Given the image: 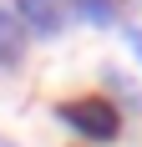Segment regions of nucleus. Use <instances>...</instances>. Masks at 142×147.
<instances>
[{
	"label": "nucleus",
	"instance_id": "nucleus-3",
	"mask_svg": "<svg viewBox=\"0 0 142 147\" xmlns=\"http://www.w3.org/2000/svg\"><path fill=\"white\" fill-rule=\"evenodd\" d=\"M20 36H26V26L15 20V10H0V66L20 56Z\"/></svg>",
	"mask_w": 142,
	"mask_h": 147
},
{
	"label": "nucleus",
	"instance_id": "nucleus-2",
	"mask_svg": "<svg viewBox=\"0 0 142 147\" xmlns=\"http://www.w3.org/2000/svg\"><path fill=\"white\" fill-rule=\"evenodd\" d=\"M20 20H26V30L51 36V30H61V20H66V0H20Z\"/></svg>",
	"mask_w": 142,
	"mask_h": 147
},
{
	"label": "nucleus",
	"instance_id": "nucleus-1",
	"mask_svg": "<svg viewBox=\"0 0 142 147\" xmlns=\"http://www.w3.org/2000/svg\"><path fill=\"white\" fill-rule=\"evenodd\" d=\"M61 122H66L71 132L91 137V142H112L117 127H122V117L112 112V102H71V107H61Z\"/></svg>",
	"mask_w": 142,
	"mask_h": 147
}]
</instances>
